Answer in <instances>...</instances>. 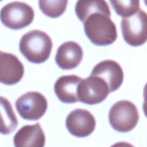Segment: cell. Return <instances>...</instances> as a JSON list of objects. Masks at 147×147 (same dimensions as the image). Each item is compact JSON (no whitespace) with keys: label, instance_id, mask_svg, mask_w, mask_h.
Returning <instances> with one entry per match:
<instances>
[{"label":"cell","instance_id":"cell-12","mask_svg":"<svg viewBox=\"0 0 147 147\" xmlns=\"http://www.w3.org/2000/svg\"><path fill=\"white\" fill-rule=\"evenodd\" d=\"M15 147H44L45 135L40 123L22 127L14 136Z\"/></svg>","mask_w":147,"mask_h":147},{"label":"cell","instance_id":"cell-9","mask_svg":"<svg viewBox=\"0 0 147 147\" xmlns=\"http://www.w3.org/2000/svg\"><path fill=\"white\" fill-rule=\"evenodd\" d=\"M24 73V65L15 55L0 50V83L15 84L22 79Z\"/></svg>","mask_w":147,"mask_h":147},{"label":"cell","instance_id":"cell-3","mask_svg":"<svg viewBox=\"0 0 147 147\" xmlns=\"http://www.w3.org/2000/svg\"><path fill=\"white\" fill-rule=\"evenodd\" d=\"M109 120L112 128L121 133L132 131L138 124L139 113L136 105L129 100H120L111 108Z\"/></svg>","mask_w":147,"mask_h":147},{"label":"cell","instance_id":"cell-1","mask_svg":"<svg viewBox=\"0 0 147 147\" xmlns=\"http://www.w3.org/2000/svg\"><path fill=\"white\" fill-rule=\"evenodd\" d=\"M53 49V41L48 35L39 30L28 32L20 41L22 54L34 63H42L47 60Z\"/></svg>","mask_w":147,"mask_h":147},{"label":"cell","instance_id":"cell-10","mask_svg":"<svg viewBox=\"0 0 147 147\" xmlns=\"http://www.w3.org/2000/svg\"><path fill=\"white\" fill-rule=\"evenodd\" d=\"M91 75L99 76L106 81L110 92L117 90L123 82L124 74L121 66L113 60H105L95 66Z\"/></svg>","mask_w":147,"mask_h":147},{"label":"cell","instance_id":"cell-13","mask_svg":"<svg viewBox=\"0 0 147 147\" xmlns=\"http://www.w3.org/2000/svg\"><path fill=\"white\" fill-rule=\"evenodd\" d=\"M82 79V78L76 75L60 76L56 81L54 86L56 96L64 103L78 102V88Z\"/></svg>","mask_w":147,"mask_h":147},{"label":"cell","instance_id":"cell-6","mask_svg":"<svg viewBox=\"0 0 147 147\" xmlns=\"http://www.w3.org/2000/svg\"><path fill=\"white\" fill-rule=\"evenodd\" d=\"M110 91L106 81L99 76L91 75L82 79L78 88V101L87 105H96L104 101Z\"/></svg>","mask_w":147,"mask_h":147},{"label":"cell","instance_id":"cell-14","mask_svg":"<svg viewBox=\"0 0 147 147\" xmlns=\"http://www.w3.org/2000/svg\"><path fill=\"white\" fill-rule=\"evenodd\" d=\"M76 12L82 22H84L90 14L97 12L111 17V10L106 0H78Z\"/></svg>","mask_w":147,"mask_h":147},{"label":"cell","instance_id":"cell-11","mask_svg":"<svg viewBox=\"0 0 147 147\" xmlns=\"http://www.w3.org/2000/svg\"><path fill=\"white\" fill-rule=\"evenodd\" d=\"M83 57L81 46L75 41H67L60 45L57 50L55 61L62 69L70 70L77 67Z\"/></svg>","mask_w":147,"mask_h":147},{"label":"cell","instance_id":"cell-4","mask_svg":"<svg viewBox=\"0 0 147 147\" xmlns=\"http://www.w3.org/2000/svg\"><path fill=\"white\" fill-rule=\"evenodd\" d=\"M34 17L32 7L22 1L9 3L0 11V20L2 24L12 30H20L30 25Z\"/></svg>","mask_w":147,"mask_h":147},{"label":"cell","instance_id":"cell-16","mask_svg":"<svg viewBox=\"0 0 147 147\" xmlns=\"http://www.w3.org/2000/svg\"><path fill=\"white\" fill-rule=\"evenodd\" d=\"M68 0H39L41 11L46 16L57 18L65 12Z\"/></svg>","mask_w":147,"mask_h":147},{"label":"cell","instance_id":"cell-19","mask_svg":"<svg viewBox=\"0 0 147 147\" xmlns=\"http://www.w3.org/2000/svg\"><path fill=\"white\" fill-rule=\"evenodd\" d=\"M2 1V0H0V1Z\"/></svg>","mask_w":147,"mask_h":147},{"label":"cell","instance_id":"cell-5","mask_svg":"<svg viewBox=\"0 0 147 147\" xmlns=\"http://www.w3.org/2000/svg\"><path fill=\"white\" fill-rule=\"evenodd\" d=\"M121 30L123 39L131 46H140L147 40V14L139 9L135 14L123 17Z\"/></svg>","mask_w":147,"mask_h":147},{"label":"cell","instance_id":"cell-15","mask_svg":"<svg viewBox=\"0 0 147 147\" xmlns=\"http://www.w3.org/2000/svg\"><path fill=\"white\" fill-rule=\"evenodd\" d=\"M18 125V120L11 102L0 96V133L7 135L12 133Z\"/></svg>","mask_w":147,"mask_h":147},{"label":"cell","instance_id":"cell-8","mask_svg":"<svg viewBox=\"0 0 147 147\" xmlns=\"http://www.w3.org/2000/svg\"><path fill=\"white\" fill-rule=\"evenodd\" d=\"M66 128L73 135L83 138L90 135L96 128V118L87 110L76 109L67 115Z\"/></svg>","mask_w":147,"mask_h":147},{"label":"cell","instance_id":"cell-17","mask_svg":"<svg viewBox=\"0 0 147 147\" xmlns=\"http://www.w3.org/2000/svg\"><path fill=\"white\" fill-rule=\"evenodd\" d=\"M116 14L123 17L135 14L140 7V0H110Z\"/></svg>","mask_w":147,"mask_h":147},{"label":"cell","instance_id":"cell-7","mask_svg":"<svg viewBox=\"0 0 147 147\" xmlns=\"http://www.w3.org/2000/svg\"><path fill=\"white\" fill-rule=\"evenodd\" d=\"M20 116L28 120L40 119L47 110V100L38 92H28L20 96L15 102Z\"/></svg>","mask_w":147,"mask_h":147},{"label":"cell","instance_id":"cell-2","mask_svg":"<svg viewBox=\"0 0 147 147\" xmlns=\"http://www.w3.org/2000/svg\"><path fill=\"white\" fill-rule=\"evenodd\" d=\"M83 23L86 35L93 44L108 46L116 41V26L110 17L101 13H94L90 14Z\"/></svg>","mask_w":147,"mask_h":147},{"label":"cell","instance_id":"cell-18","mask_svg":"<svg viewBox=\"0 0 147 147\" xmlns=\"http://www.w3.org/2000/svg\"><path fill=\"white\" fill-rule=\"evenodd\" d=\"M111 147H134L132 144H129L128 142H124V141H121V142H118L112 145Z\"/></svg>","mask_w":147,"mask_h":147}]
</instances>
